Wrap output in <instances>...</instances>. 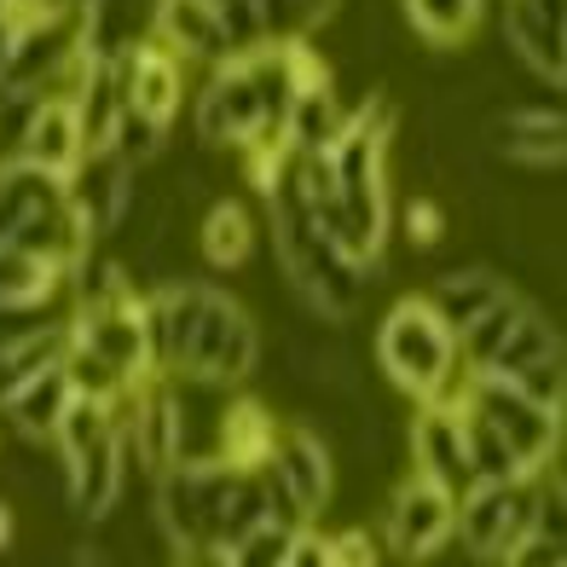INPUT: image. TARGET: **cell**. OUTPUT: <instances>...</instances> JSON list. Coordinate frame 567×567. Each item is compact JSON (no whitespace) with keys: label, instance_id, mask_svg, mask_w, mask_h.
Instances as JSON below:
<instances>
[{"label":"cell","instance_id":"cell-12","mask_svg":"<svg viewBox=\"0 0 567 567\" xmlns=\"http://www.w3.org/2000/svg\"><path fill=\"white\" fill-rule=\"evenodd\" d=\"M82 157H87V145H82V127H75L70 99H64V93L35 99V105H30V122H23V134H18V163L70 179Z\"/></svg>","mask_w":567,"mask_h":567},{"label":"cell","instance_id":"cell-25","mask_svg":"<svg viewBox=\"0 0 567 567\" xmlns=\"http://www.w3.org/2000/svg\"><path fill=\"white\" fill-rule=\"evenodd\" d=\"M509 382H515V389H522L527 400H538V405L561 411V400H567V359H561V348L538 353L533 365H522V371H515Z\"/></svg>","mask_w":567,"mask_h":567},{"label":"cell","instance_id":"cell-17","mask_svg":"<svg viewBox=\"0 0 567 567\" xmlns=\"http://www.w3.org/2000/svg\"><path fill=\"white\" fill-rule=\"evenodd\" d=\"M272 452V411L261 400H231L215 417V457H226L231 470H255Z\"/></svg>","mask_w":567,"mask_h":567},{"label":"cell","instance_id":"cell-19","mask_svg":"<svg viewBox=\"0 0 567 567\" xmlns=\"http://www.w3.org/2000/svg\"><path fill=\"white\" fill-rule=\"evenodd\" d=\"M486 12V0H405V23L429 47H457L475 35V23Z\"/></svg>","mask_w":567,"mask_h":567},{"label":"cell","instance_id":"cell-9","mask_svg":"<svg viewBox=\"0 0 567 567\" xmlns=\"http://www.w3.org/2000/svg\"><path fill=\"white\" fill-rule=\"evenodd\" d=\"M151 41H163L179 64L231 59L226 18H220L215 0H151Z\"/></svg>","mask_w":567,"mask_h":567},{"label":"cell","instance_id":"cell-26","mask_svg":"<svg viewBox=\"0 0 567 567\" xmlns=\"http://www.w3.org/2000/svg\"><path fill=\"white\" fill-rule=\"evenodd\" d=\"M220 18H226V41L231 53H249V47H261L267 30H261V12H255V0H215Z\"/></svg>","mask_w":567,"mask_h":567},{"label":"cell","instance_id":"cell-11","mask_svg":"<svg viewBox=\"0 0 567 567\" xmlns=\"http://www.w3.org/2000/svg\"><path fill=\"white\" fill-rule=\"evenodd\" d=\"M267 463L284 475V486L301 498V509L319 515L330 509V493H337V475H330V441L313 423H296V429H272V452Z\"/></svg>","mask_w":567,"mask_h":567},{"label":"cell","instance_id":"cell-8","mask_svg":"<svg viewBox=\"0 0 567 567\" xmlns=\"http://www.w3.org/2000/svg\"><path fill=\"white\" fill-rule=\"evenodd\" d=\"M122 486H127V457H122L116 429L87 441V446H75V452H64V498L87 527H105L122 509Z\"/></svg>","mask_w":567,"mask_h":567},{"label":"cell","instance_id":"cell-21","mask_svg":"<svg viewBox=\"0 0 567 567\" xmlns=\"http://www.w3.org/2000/svg\"><path fill=\"white\" fill-rule=\"evenodd\" d=\"M463 452H470L475 481H515V475H527L522 463H515L509 441H504V434L481 417L475 405H463Z\"/></svg>","mask_w":567,"mask_h":567},{"label":"cell","instance_id":"cell-3","mask_svg":"<svg viewBox=\"0 0 567 567\" xmlns=\"http://www.w3.org/2000/svg\"><path fill=\"white\" fill-rule=\"evenodd\" d=\"M255 359H261V330H255V319L209 284L197 330H192V348H186L174 377L197 382V389H231V382H244L255 371Z\"/></svg>","mask_w":567,"mask_h":567},{"label":"cell","instance_id":"cell-5","mask_svg":"<svg viewBox=\"0 0 567 567\" xmlns=\"http://www.w3.org/2000/svg\"><path fill=\"white\" fill-rule=\"evenodd\" d=\"M209 87L197 99V140L203 145H226V151H261L267 145V122H261V93H255L244 53H231L209 64Z\"/></svg>","mask_w":567,"mask_h":567},{"label":"cell","instance_id":"cell-16","mask_svg":"<svg viewBox=\"0 0 567 567\" xmlns=\"http://www.w3.org/2000/svg\"><path fill=\"white\" fill-rule=\"evenodd\" d=\"M197 249L215 272H244L255 261V215L238 197H209L203 226H197Z\"/></svg>","mask_w":567,"mask_h":567},{"label":"cell","instance_id":"cell-18","mask_svg":"<svg viewBox=\"0 0 567 567\" xmlns=\"http://www.w3.org/2000/svg\"><path fill=\"white\" fill-rule=\"evenodd\" d=\"M504 290H509V284H504L493 267H457V272H446V278H434V290H429L423 301L441 313V324L457 337V330L470 324L481 307H493Z\"/></svg>","mask_w":567,"mask_h":567},{"label":"cell","instance_id":"cell-20","mask_svg":"<svg viewBox=\"0 0 567 567\" xmlns=\"http://www.w3.org/2000/svg\"><path fill=\"white\" fill-rule=\"evenodd\" d=\"M550 348H561V337H556V324H550V313H538V307L527 301L522 307V319H515V330L504 337V348L493 353V365H486L481 377H515L522 365H533L538 353H550Z\"/></svg>","mask_w":567,"mask_h":567},{"label":"cell","instance_id":"cell-7","mask_svg":"<svg viewBox=\"0 0 567 567\" xmlns=\"http://www.w3.org/2000/svg\"><path fill=\"white\" fill-rule=\"evenodd\" d=\"M405 446H411V470L429 475L434 486H446L452 498H463L475 486L470 470V452H463V400H417L411 411V429H405Z\"/></svg>","mask_w":567,"mask_h":567},{"label":"cell","instance_id":"cell-30","mask_svg":"<svg viewBox=\"0 0 567 567\" xmlns=\"http://www.w3.org/2000/svg\"><path fill=\"white\" fill-rule=\"evenodd\" d=\"M70 7H75V12H82V7H93V0H70Z\"/></svg>","mask_w":567,"mask_h":567},{"label":"cell","instance_id":"cell-24","mask_svg":"<svg viewBox=\"0 0 567 567\" xmlns=\"http://www.w3.org/2000/svg\"><path fill=\"white\" fill-rule=\"evenodd\" d=\"M163 145H168V122L145 116V111H134V105H122V116H116V127H111V145H105V151H116L127 168H151V163L163 157Z\"/></svg>","mask_w":567,"mask_h":567},{"label":"cell","instance_id":"cell-28","mask_svg":"<svg viewBox=\"0 0 567 567\" xmlns=\"http://www.w3.org/2000/svg\"><path fill=\"white\" fill-rule=\"evenodd\" d=\"M324 550H330V567H348V561H377V550H371V533H359V527L324 533Z\"/></svg>","mask_w":567,"mask_h":567},{"label":"cell","instance_id":"cell-23","mask_svg":"<svg viewBox=\"0 0 567 567\" xmlns=\"http://www.w3.org/2000/svg\"><path fill=\"white\" fill-rule=\"evenodd\" d=\"M337 7L342 0H255L267 41H307L313 30H324V23L337 18Z\"/></svg>","mask_w":567,"mask_h":567},{"label":"cell","instance_id":"cell-14","mask_svg":"<svg viewBox=\"0 0 567 567\" xmlns=\"http://www.w3.org/2000/svg\"><path fill=\"white\" fill-rule=\"evenodd\" d=\"M70 405V382H64V365H47L35 377L12 382L7 394H0V411H7V423L23 434L30 446H47L59 434V417Z\"/></svg>","mask_w":567,"mask_h":567},{"label":"cell","instance_id":"cell-29","mask_svg":"<svg viewBox=\"0 0 567 567\" xmlns=\"http://www.w3.org/2000/svg\"><path fill=\"white\" fill-rule=\"evenodd\" d=\"M12 538H18V515L12 504H0V550H12Z\"/></svg>","mask_w":567,"mask_h":567},{"label":"cell","instance_id":"cell-10","mask_svg":"<svg viewBox=\"0 0 567 567\" xmlns=\"http://www.w3.org/2000/svg\"><path fill=\"white\" fill-rule=\"evenodd\" d=\"M116 75H122V93H127V105L145 111V116H157V122H174L179 105H186V64H179L163 41H140V47H127L122 59H111Z\"/></svg>","mask_w":567,"mask_h":567},{"label":"cell","instance_id":"cell-4","mask_svg":"<svg viewBox=\"0 0 567 567\" xmlns=\"http://www.w3.org/2000/svg\"><path fill=\"white\" fill-rule=\"evenodd\" d=\"M463 405H475L481 417L504 434L509 452H515V463H522L527 475H545L550 463H556V452H561V411L527 400V394L515 389V382H504V377H470Z\"/></svg>","mask_w":567,"mask_h":567},{"label":"cell","instance_id":"cell-13","mask_svg":"<svg viewBox=\"0 0 567 567\" xmlns=\"http://www.w3.org/2000/svg\"><path fill=\"white\" fill-rule=\"evenodd\" d=\"M493 151L504 163H522V168H556L567 151V122H561V111H545V105L498 111L493 116Z\"/></svg>","mask_w":567,"mask_h":567},{"label":"cell","instance_id":"cell-27","mask_svg":"<svg viewBox=\"0 0 567 567\" xmlns=\"http://www.w3.org/2000/svg\"><path fill=\"white\" fill-rule=\"evenodd\" d=\"M400 220H405V238L417 244V249L441 244V231H446V220H441V203H429V197H411L405 209H400Z\"/></svg>","mask_w":567,"mask_h":567},{"label":"cell","instance_id":"cell-22","mask_svg":"<svg viewBox=\"0 0 567 567\" xmlns=\"http://www.w3.org/2000/svg\"><path fill=\"white\" fill-rule=\"evenodd\" d=\"M64 382H70V394H87V400H116L127 382H140V377H127V371H116L105 353H93L87 342H75L70 337V348H64Z\"/></svg>","mask_w":567,"mask_h":567},{"label":"cell","instance_id":"cell-2","mask_svg":"<svg viewBox=\"0 0 567 567\" xmlns=\"http://www.w3.org/2000/svg\"><path fill=\"white\" fill-rule=\"evenodd\" d=\"M533 509H538V475H515V481H475L457 498V522L452 538L470 556L486 561H509L515 550L533 538Z\"/></svg>","mask_w":567,"mask_h":567},{"label":"cell","instance_id":"cell-6","mask_svg":"<svg viewBox=\"0 0 567 567\" xmlns=\"http://www.w3.org/2000/svg\"><path fill=\"white\" fill-rule=\"evenodd\" d=\"M452 522H457V498L446 493V486H434L429 475L411 470L405 481H394L389 515H382V538H389L394 556L423 561V556L452 545Z\"/></svg>","mask_w":567,"mask_h":567},{"label":"cell","instance_id":"cell-1","mask_svg":"<svg viewBox=\"0 0 567 567\" xmlns=\"http://www.w3.org/2000/svg\"><path fill=\"white\" fill-rule=\"evenodd\" d=\"M377 365L394 389L417 405V400H446L457 405L470 389V365L457 359V337L441 324V313L423 296H400L389 307V319L377 330Z\"/></svg>","mask_w":567,"mask_h":567},{"label":"cell","instance_id":"cell-15","mask_svg":"<svg viewBox=\"0 0 567 567\" xmlns=\"http://www.w3.org/2000/svg\"><path fill=\"white\" fill-rule=\"evenodd\" d=\"M342 122H348V111H342L337 87H330V75H313V82L296 87L290 111H284V151H296V157L301 151H330Z\"/></svg>","mask_w":567,"mask_h":567}]
</instances>
